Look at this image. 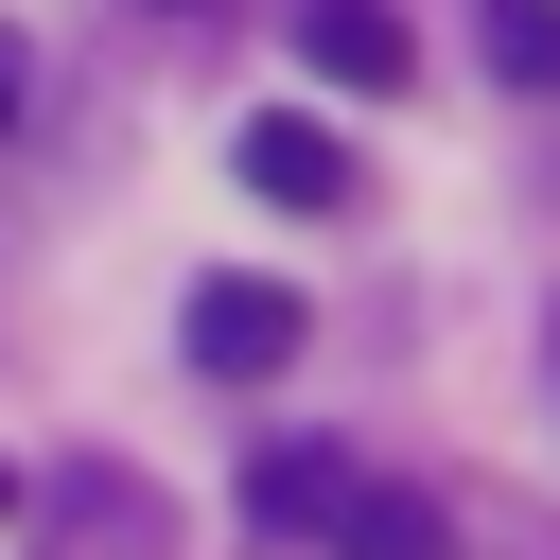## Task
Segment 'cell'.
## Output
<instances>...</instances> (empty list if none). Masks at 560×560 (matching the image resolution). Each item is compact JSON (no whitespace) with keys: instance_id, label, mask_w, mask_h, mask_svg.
<instances>
[{"instance_id":"obj_3","label":"cell","mask_w":560,"mask_h":560,"mask_svg":"<svg viewBox=\"0 0 560 560\" xmlns=\"http://www.w3.org/2000/svg\"><path fill=\"white\" fill-rule=\"evenodd\" d=\"M332 490H350V455H315V438H262V455H245V525H262V542H315Z\"/></svg>"},{"instance_id":"obj_4","label":"cell","mask_w":560,"mask_h":560,"mask_svg":"<svg viewBox=\"0 0 560 560\" xmlns=\"http://www.w3.org/2000/svg\"><path fill=\"white\" fill-rule=\"evenodd\" d=\"M298 52H315V70H332V88H402V70H420V52H402V18H385V0H298Z\"/></svg>"},{"instance_id":"obj_5","label":"cell","mask_w":560,"mask_h":560,"mask_svg":"<svg viewBox=\"0 0 560 560\" xmlns=\"http://www.w3.org/2000/svg\"><path fill=\"white\" fill-rule=\"evenodd\" d=\"M315 542H332V560H455V525H438L420 490H332Z\"/></svg>"},{"instance_id":"obj_7","label":"cell","mask_w":560,"mask_h":560,"mask_svg":"<svg viewBox=\"0 0 560 560\" xmlns=\"http://www.w3.org/2000/svg\"><path fill=\"white\" fill-rule=\"evenodd\" d=\"M18 105H35V52H18V35H0V122H18Z\"/></svg>"},{"instance_id":"obj_8","label":"cell","mask_w":560,"mask_h":560,"mask_svg":"<svg viewBox=\"0 0 560 560\" xmlns=\"http://www.w3.org/2000/svg\"><path fill=\"white\" fill-rule=\"evenodd\" d=\"M0 508H18V472H0Z\"/></svg>"},{"instance_id":"obj_2","label":"cell","mask_w":560,"mask_h":560,"mask_svg":"<svg viewBox=\"0 0 560 560\" xmlns=\"http://www.w3.org/2000/svg\"><path fill=\"white\" fill-rule=\"evenodd\" d=\"M228 175H245L262 210H350V140H332L315 105H262V122L228 140Z\"/></svg>"},{"instance_id":"obj_1","label":"cell","mask_w":560,"mask_h":560,"mask_svg":"<svg viewBox=\"0 0 560 560\" xmlns=\"http://www.w3.org/2000/svg\"><path fill=\"white\" fill-rule=\"evenodd\" d=\"M298 332H315V315H298V280H192V315H175V350H192L210 385H280V368H298Z\"/></svg>"},{"instance_id":"obj_6","label":"cell","mask_w":560,"mask_h":560,"mask_svg":"<svg viewBox=\"0 0 560 560\" xmlns=\"http://www.w3.org/2000/svg\"><path fill=\"white\" fill-rule=\"evenodd\" d=\"M490 70L508 88H560V0H490Z\"/></svg>"}]
</instances>
